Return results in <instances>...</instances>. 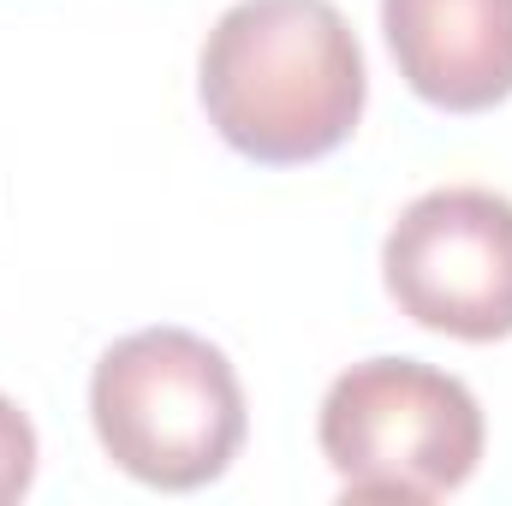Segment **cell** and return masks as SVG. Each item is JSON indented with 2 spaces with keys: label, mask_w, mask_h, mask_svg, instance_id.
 Listing matches in <instances>:
<instances>
[{
  "label": "cell",
  "mask_w": 512,
  "mask_h": 506,
  "mask_svg": "<svg viewBox=\"0 0 512 506\" xmlns=\"http://www.w3.org/2000/svg\"><path fill=\"white\" fill-rule=\"evenodd\" d=\"M197 96L239 155L298 167L358 131L370 72L334 0H239L203 42Z\"/></svg>",
  "instance_id": "cell-1"
},
{
  "label": "cell",
  "mask_w": 512,
  "mask_h": 506,
  "mask_svg": "<svg viewBox=\"0 0 512 506\" xmlns=\"http://www.w3.org/2000/svg\"><path fill=\"white\" fill-rule=\"evenodd\" d=\"M90 423L108 459L167 495L215 483L245 441V387L191 328H137L90 376Z\"/></svg>",
  "instance_id": "cell-2"
},
{
  "label": "cell",
  "mask_w": 512,
  "mask_h": 506,
  "mask_svg": "<svg viewBox=\"0 0 512 506\" xmlns=\"http://www.w3.org/2000/svg\"><path fill=\"white\" fill-rule=\"evenodd\" d=\"M316 441L346 501H441L483 459V411L465 381L435 364L370 358L334 376Z\"/></svg>",
  "instance_id": "cell-3"
},
{
  "label": "cell",
  "mask_w": 512,
  "mask_h": 506,
  "mask_svg": "<svg viewBox=\"0 0 512 506\" xmlns=\"http://www.w3.org/2000/svg\"><path fill=\"white\" fill-rule=\"evenodd\" d=\"M382 280L399 316L447 340L512 334V203L483 185L423 191L387 233Z\"/></svg>",
  "instance_id": "cell-4"
},
{
  "label": "cell",
  "mask_w": 512,
  "mask_h": 506,
  "mask_svg": "<svg viewBox=\"0 0 512 506\" xmlns=\"http://www.w3.org/2000/svg\"><path fill=\"white\" fill-rule=\"evenodd\" d=\"M399 78L441 114L512 96V0H382Z\"/></svg>",
  "instance_id": "cell-5"
},
{
  "label": "cell",
  "mask_w": 512,
  "mask_h": 506,
  "mask_svg": "<svg viewBox=\"0 0 512 506\" xmlns=\"http://www.w3.org/2000/svg\"><path fill=\"white\" fill-rule=\"evenodd\" d=\"M36 483V429L30 417L0 393V506L18 501Z\"/></svg>",
  "instance_id": "cell-6"
}]
</instances>
